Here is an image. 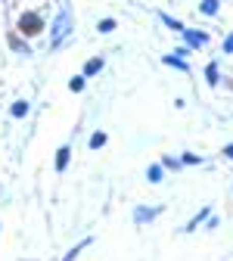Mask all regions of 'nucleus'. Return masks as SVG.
I'll use <instances>...</instances> for the list:
<instances>
[{
    "label": "nucleus",
    "instance_id": "obj_1",
    "mask_svg": "<svg viewBox=\"0 0 233 261\" xmlns=\"http://www.w3.org/2000/svg\"><path fill=\"white\" fill-rule=\"evenodd\" d=\"M62 35H69V13H62V16L56 19V31H53V41L59 44V41H62Z\"/></svg>",
    "mask_w": 233,
    "mask_h": 261
},
{
    "label": "nucleus",
    "instance_id": "obj_2",
    "mask_svg": "<svg viewBox=\"0 0 233 261\" xmlns=\"http://www.w3.org/2000/svg\"><path fill=\"white\" fill-rule=\"evenodd\" d=\"M22 28H25V31H38V19H35V16H25V19H22Z\"/></svg>",
    "mask_w": 233,
    "mask_h": 261
},
{
    "label": "nucleus",
    "instance_id": "obj_3",
    "mask_svg": "<svg viewBox=\"0 0 233 261\" xmlns=\"http://www.w3.org/2000/svg\"><path fill=\"white\" fill-rule=\"evenodd\" d=\"M65 162H69V149H62L59 159H56V168H65Z\"/></svg>",
    "mask_w": 233,
    "mask_h": 261
}]
</instances>
